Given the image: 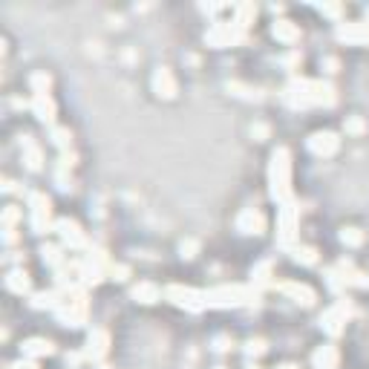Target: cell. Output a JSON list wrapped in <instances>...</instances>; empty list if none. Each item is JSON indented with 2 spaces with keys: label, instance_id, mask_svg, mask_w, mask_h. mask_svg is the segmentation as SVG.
Masks as SVG:
<instances>
[{
  "label": "cell",
  "instance_id": "cell-1",
  "mask_svg": "<svg viewBox=\"0 0 369 369\" xmlns=\"http://www.w3.org/2000/svg\"><path fill=\"white\" fill-rule=\"evenodd\" d=\"M283 101L291 110H309V107H335L338 93L335 87L321 78H291L283 90Z\"/></svg>",
  "mask_w": 369,
  "mask_h": 369
},
{
  "label": "cell",
  "instance_id": "cell-2",
  "mask_svg": "<svg viewBox=\"0 0 369 369\" xmlns=\"http://www.w3.org/2000/svg\"><path fill=\"white\" fill-rule=\"evenodd\" d=\"M269 197L277 205L294 202V188H291V153L286 147H277L269 162Z\"/></svg>",
  "mask_w": 369,
  "mask_h": 369
},
{
  "label": "cell",
  "instance_id": "cell-3",
  "mask_svg": "<svg viewBox=\"0 0 369 369\" xmlns=\"http://www.w3.org/2000/svg\"><path fill=\"white\" fill-rule=\"evenodd\" d=\"M208 309H240V306H254L260 300V291L254 286H217L208 289Z\"/></svg>",
  "mask_w": 369,
  "mask_h": 369
},
{
  "label": "cell",
  "instance_id": "cell-4",
  "mask_svg": "<svg viewBox=\"0 0 369 369\" xmlns=\"http://www.w3.org/2000/svg\"><path fill=\"white\" fill-rule=\"evenodd\" d=\"M87 312H90V303H87V291H84V286H73V289L66 291L64 303L55 309V318H58L61 326H73V329H78V326L87 323Z\"/></svg>",
  "mask_w": 369,
  "mask_h": 369
},
{
  "label": "cell",
  "instance_id": "cell-5",
  "mask_svg": "<svg viewBox=\"0 0 369 369\" xmlns=\"http://www.w3.org/2000/svg\"><path fill=\"white\" fill-rule=\"evenodd\" d=\"M297 231H300V205L286 202L277 208V245L280 249H294Z\"/></svg>",
  "mask_w": 369,
  "mask_h": 369
},
{
  "label": "cell",
  "instance_id": "cell-6",
  "mask_svg": "<svg viewBox=\"0 0 369 369\" xmlns=\"http://www.w3.org/2000/svg\"><path fill=\"white\" fill-rule=\"evenodd\" d=\"M29 225H32V234H38V237L55 231V222H52V199L41 190L29 193Z\"/></svg>",
  "mask_w": 369,
  "mask_h": 369
},
{
  "label": "cell",
  "instance_id": "cell-7",
  "mask_svg": "<svg viewBox=\"0 0 369 369\" xmlns=\"http://www.w3.org/2000/svg\"><path fill=\"white\" fill-rule=\"evenodd\" d=\"M245 38H249V32H245L240 24L231 21H217L210 24V29L205 32V44L214 46V49H222V46H240L245 44Z\"/></svg>",
  "mask_w": 369,
  "mask_h": 369
},
{
  "label": "cell",
  "instance_id": "cell-8",
  "mask_svg": "<svg viewBox=\"0 0 369 369\" xmlns=\"http://www.w3.org/2000/svg\"><path fill=\"white\" fill-rule=\"evenodd\" d=\"M165 300H170L173 306H179L190 314H199L208 309V294L199 291V289H190V286H179V283H173L165 289Z\"/></svg>",
  "mask_w": 369,
  "mask_h": 369
},
{
  "label": "cell",
  "instance_id": "cell-9",
  "mask_svg": "<svg viewBox=\"0 0 369 369\" xmlns=\"http://www.w3.org/2000/svg\"><path fill=\"white\" fill-rule=\"evenodd\" d=\"M349 318H352V303H349V297H341V300H335L321 314V329L329 338H341Z\"/></svg>",
  "mask_w": 369,
  "mask_h": 369
},
{
  "label": "cell",
  "instance_id": "cell-10",
  "mask_svg": "<svg viewBox=\"0 0 369 369\" xmlns=\"http://www.w3.org/2000/svg\"><path fill=\"white\" fill-rule=\"evenodd\" d=\"M306 147L312 156H318V159H332V156L341 150V136L332 130H318L306 138Z\"/></svg>",
  "mask_w": 369,
  "mask_h": 369
},
{
  "label": "cell",
  "instance_id": "cell-11",
  "mask_svg": "<svg viewBox=\"0 0 369 369\" xmlns=\"http://www.w3.org/2000/svg\"><path fill=\"white\" fill-rule=\"evenodd\" d=\"M55 231L64 242V249H73V251H84V249H90V242H87V234L81 231V225L75 219H69V217H61L55 219Z\"/></svg>",
  "mask_w": 369,
  "mask_h": 369
},
{
  "label": "cell",
  "instance_id": "cell-12",
  "mask_svg": "<svg viewBox=\"0 0 369 369\" xmlns=\"http://www.w3.org/2000/svg\"><path fill=\"white\" fill-rule=\"evenodd\" d=\"M335 38L341 44L363 46V44H369V24L366 21H341L335 26Z\"/></svg>",
  "mask_w": 369,
  "mask_h": 369
},
{
  "label": "cell",
  "instance_id": "cell-13",
  "mask_svg": "<svg viewBox=\"0 0 369 369\" xmlns=\"http://www.w3.org/2000/svg\"><path fill=\"white\" fill-rule=\"evenodd\" d=\"M234 225L245 237H260V234H266V214H262L260 208H242Z\"/></svg>",
  "mask_w": 369,
  "mask_h": 369
},
{
  "label": "cell",
  "instance_id": "cell-14",
  "mask_svg": "<svg viewBox=\"0 0 369 369\" xmlns=\"http://www.w3.org/2000/svg\"><path fill=\"white\" fill-rule=\"evenodd\" d=\"M110 352V332L107 329H93L90 335H87V343H84V358L87 361H104Z\"/></svg>",
  "mask_w": 369,
  "mask_h": 369
},
{
  "label": "cell",
  "instance_id": "cell-15",
  "mask_svg": "<svg viewBox=\"0 0 369 369\" xmlns=\"http://www.w3.org/2000/svg\"><path fill=\"white\" fill-rule=\"evenodd\" d=\"M150 87H153V93L159 98H165V101L177 98V93H179V84H177V78H173L170 66H156L153 78H150Z\"/></svg>",
  "mask_w": 369,
  "mask_h": 369
},
{
  "label": "cell",
  "instance_id": "cell-16",
  "mask_svg": "<svg viewBox=\"0 0 369 369\" xmlns=\"http://www.w3.org/2000/svg\"><path fill=\"white\" fill-rule=\"evenodd\" d=\"M277 291L280 294H286L289 300H294L297 306H303V309H312L314 303H318V291H314L312 286H306V283H277Z\"/></svg>",
  "mask_w": 369,
  "mask_h": 369
},
{
  "label": "cell",
  "instance_id": "cell-17",
  "mask_svg": "<svg viewBox=\"0 0 369 369\" xmlns=\"http://www.w3.org/2000/svg\"><path fill=\"white\" fill-rule=\"evenodd\" d=\"M29 110H32V116L41 121V125H46V127H55V116H58V107H55V101H52V96L46 93V96H32V101H29Z\"/></svg>",
  "mask_w": 369,
  "mask_h": 369
},
{
  "label": "cell",
  "instance_id": "cell-18",
  "mask_svg": "<svg viewBox=\"0 0 369 369\" xmlns=\"http://www.w3.org/2000/svg\"><path fill=\"white\" fill-rule=\"evenodd\" d=\"M271 38L286 44V46H294L297 41H300V26H297L294 21H289V17H277V21L271 24Z\"/></svg>",
  "mask_w": 369,
  "mask_h": 369
},
{
  "label": "cell",
  "instance_id": "cell-19",
  "mask_svg": "<svg viewBox=\"0 0 369 369\" xmlns=\"http://www.w3.org/2000/svg\"><path fill=\"white\" fill-rule=\"evenodd\" d=\"M21 150H24V165H26V170L41 173L44 170V150H41V145L35 142L32 136H21Z\"/></svg>",
  "mask_w": 369,
  "mask_h": 369
},
{
  "label": "cell",
  "instance_id": "cell-20",
  "mask_svg": "<svg viewBox=\"0 0 369 369\" xmlns=\"http://www.w3.org/2000/svg\"><path fill=\"white\" fill-rule=\"evenodd\" d=\"M162 289L156 286V283H150V280H142V283H136L133 289H130V297L136 303H142V306H153V303H159L162 300Z\"/></svg>",
  "mask_w": 369,
  "mask_h": 369
},
{
  "label": "cell",
  "instance_id": "cell-21",
  "mask_svg": "<svg viewBox=\"0 0 369 369\" xmlns=\"http://www.w3.org/2000/svg\"><path fill=\"white\" fill-rule=\"evenodd\" d=\"M338 363H341V352H338L335 343H323V346L314 349V355H312L314 369H338Z\"/></svg>",
  "mask_w": 369,
  "mask_h": 369
},
{
  "label": "cell",
  "instance_id": "cell-22",
  "mask_svg": "<svg viewBox=\"0 0 369 369\" xmlns=\"http://www.w3.org/2000/svg\"><path fill=\"white\" fill-rule=\"evenodd\" d=\"M73 269H75V277H78V283L87 289V286H98V283H104V274L101 269H96L90 260H78V262H73Z\"/></svg>",
  "mask_w": 369,
  "mask_h": 369
},
{
  "label": "cell",
  "instance_id": "cell-23",
  "mask_svg": "<svg viewBox=\"0 0 369 369\" xmlns=\"http://www.w3.org/2000/svg\"><path fill=\"white\" fill-rule=\"evenodd\" d=\"M52 352H55V346H52V341H46V338H29V341L21 343V355L24 358H32V361L46 358Z\"/></svg>",
  "mask_w": 369,
  "mask_h": 369
},
{
  "label": "cell",
  "instance_id": "cell-24",
  "mask_svg": "<svg viewBox=\"0 0 369 369\" xmlns=\"http://www.w3.org/2000/svg\"><path fill=\"white\" fill-rule=\"evenodd\" d=\"M3 283H6V289H9L12 294H21V297L32 291V280H29V274H26L24 269H12V271L6 274Z\"/></svg>",
  "mask_w": 369,
  "mask_h": 369
},
{
  "label": "cell",
  "instance_id": "cell-25",
  "mask_svg": "<svg viewBox=\"0 0 369 369\" xmlns=\"http://www.w3.org/2000/svg\"><path fill=\"white\" fill-rule=\"evenodd\" d=\"M64 297H66V291H61V289L38 291V294H32V309H52V312H55L64 303Z\"/></svg>",
  "mask_w": 369,
  "mask_h": 369
},
{
  "label": "cell",
  "instance_id": "cell-26",
  "mask_svg": "<svg viewBox=\"0 0 369 369\" xmlns=\"http://www.w3.org/2000/svg\"><path fill=\"white\" fill-rule=\"evenodd\" d=\"M271 271H274V262L271 260H262L251 269V286L260 291V289H269L271 286Z\"/></svg>",
  "mask_w": 369,
  "mask_h": 369
},
{
  "label": "cell",
  "instance_id": "cell-27",
  "mask_svg": "<svg viewBox=\"0 0 369 369\" xmlns=\"http://www.w3.org/2000/svg\"><path fill=\"white\" fill-rule=\"evenodd\" d=\"M41 260H44V266H49V269H61L64 262H66L64 245H52V242L41 245Z\"/></svg>",
  "mask_w": 369,
  "mask_h": 369
},
{
  "label": "cell",
  "instance_id": "cell-28",
  "mask_svg": "<svg viewBox=\"0 0 369 369\" xmlns=\"http://www.w3.org/2000/svg\"><path fill=\"white\" fill-rule=\"evenodd\" d=\"M49 142L55 145L61 153H66L69 147H73V130H69V127H61V125L49 127Z\"/></svg>",
  "mask_w": 369,
  "mask_h": 369
},
{
  "label": "cell",
  "instance_id": "cell-29",
  "mask_svg": "<svg viewBox=\"0 0 369 369\" xmlns=\"http://www.w3.org/2000/svg\"><path fill=\"white\" fill-rule=\"evenodd\" d=\"M29 90L32 96H46L52 90V75L46 73V69H38V73L29 75Z\"/></svg>",
  "mask_w": 369,
  "mask_h": 369
},
{
  "label": "cell",
  "instance_id": "cell-30",
  "mask_svg": "<svg viewBox=\"0 0 369 369\" xmlns=\"http://www.w3.org/2000/svg\"><path fill=\"white\" fill-rule=\"evenodd\" d=\"M291 260L297 266H318V249H312V245H294L291 249Z\"/></svg>",
  "mask_w": 369,
  "mask_h": 369
},
{
  "label": "cell",
  "instance_id": "cell-31",
  "mask_svg": "<svg viewBox=\"0 0 369 369\" xmlns=\"http://www.w3.org/2000/svg\"><path fill=\"white\" fill-rule=\"evenodd\" d=\"M254 17H257V6L254 3H240V6H234V24H240L245 32L251 29Z\"/></svg>",
  "mask_w": 369,
  "mask_h": 369
},
{
  "label": "cell",
  "instance_id": "cell-32",
  "mask_svg": "<svg viewBox=\"0 0 369 369\" xmlns=\"http://www.w3.org/2000/svg\"><path fill=\"white\" fill-rule=\"evenodd\" d=\"M228 93L237 96V98H245V101H262V93L254 90V87H249V84H237V81H231V84H228Z\"/></svg>",
  "mask_w": 369,
  "mask_h": 369
},
{
  "label": "cell",
  "instance_id": "cell-33",
  "mask_svg": "<svg viewBox=\"0 0 369 369\" xmlns=\"http://www.w3.org/2000/svg\"><path fill=\"white\" fill-rule=\"evenodd\" d=\"M338 240L346 245V249H358V245H363V231L361 228H343V231L338 234Z\"/></svg>",
  "mask_w": 369,
  "mask_h": 369
},
{
  "label": "cell",
  "instance_id": "cell-34",
  "mask_svg": "<svg viewBox=\"0 0 369 369\" xmlns=\"http://www.w3.org/2000/svg\"><path fill=\"white\" fill-rule=\"evenodd\" d=\"M343 133H346V136H363V133H366V121H363L361 116H346Z\"/></svg>",
  "mask_w": 369,
  "mask_h": 369
},
{
  "label": "cell",
  "instance_id": "cell-35",
  "mask_svg": "<svg viewBox=\"0 0 369 369\" xmlns=\"http://www.w3.org/2000/svg\"><path fill=\"white\" fill-rule=\"evenodd\" d=\"M21 217H24V210H21V208H17V205H6L3 219H0V222H3V228H15Z\"/></svg>",
  "mask_w": 369,
  "mask_h": 369
},
{
  "label": "cell",
  "instance_id": "cell-36",
  "mask_svg": "<svg viewBox=\"0 0 369 369\" xmlns=\"http://www.w3.org/2000/svg\"><path fill=\"white\" fill-rule=\"evenodd\" d=\"M55 182H58V190H64V193H73L75 190L73 188V177H69V170H64V168L55 170Z\"/></svg>",
  "mask_w": 369,
  "mask_h": 369
},
{
  "label": "cell",
  "instance_id": "cell-37",
  "mask_svg": "<svg viewBox=\"0 0 369 369\" xmlns=\"http://www.w3.org/2000/svg\"><path fill=\"white\" fill-rule=\"evenodd\" d=\"M197 251H199V242L197 240H182L179 242V257L182 260H193V257H197Z\"/></svg>",
  "mask_w": 369,
  "mask_h": 369
},
{
  "label": "cell",
  "instance_id": "cell-38",
  "mask_svg": "<svg viewBox=\"0 0 369 369\" xmlns=\"http://www.w3.org/2000/svg\"><path fill=\"white\" fill-rule=\"evenodd\" d=\"M245 355H249V358L266 355V341H249V343H245Z\"/></svg>",
  "mask_w": 369,
  "mask_h": 369
},
{
  "label": "cell",
  "instance_id": "cell-39",
  "mask_svg": "<svg viewBox=\"0 0 369 369\" xmlns=\"http://www.w3.org/2000/svg\"><path fill=\"white\" fill-rule=\"evenodd\" d=\"M314 9H318L321 15H326V17H341L343 15V6H338V3H318Z\"/></svg>",
  "mask_w": 369,
  "mask_h": 369
},
{
  "label": "cell",
  "instance_id": "cell-40",
  "mask_svg": "<svg viewBox=\"0 0 369 369\" xmlns=\"http://www.w3.org/2000/svg\"><path fill=\"white\" fill-rule=\"evenodd\" d=\"M210 346H214V352H228V349L234 346V341L228 338V335H217V338H214V343H210Z\"/></svg>",
  "mask_w": 369,
  "mask_h": 369
},
{
  "label": "cell",
  "instance_id": "cell-41",
  "mask_svg": "<svg viewBox=\"0 0 369 369\" xmlns=\"http://www.w3.org/2000/svg\"><path fill=\"white\" fill-rule=\"evenodd\" d=\"M110 277H113V280H118V283H125V280L130 277V269H127V266H121V262H118V266L113 262V269H110Z\"/></svg>",
  "mask_w": 369,
  "mask_h": 369
},
{
  "label": "cell",
  "instance_id": "cell-42",
  "mask_svg": "<svg viewBox=\"0 0 369 369\" xmlns=\"http://www.w3.org/2000/svg\"><path fill=\"white\" fill-rule=\"evenodd\" d=\"M75 153L73 150H66V153H61V159H58V168H64V170H73L75 168Z\"/></svg>",
  "mask_w": 369,
  "mask_h": 369
},
{
  "label": "cell",
  "instance_id": "cell-43",
  "mask_svg": "<svg viewBox=\"0 0 369 369\" xmlns=\"http://www.w3.org/2000/svg\"><path fill=\"white\" fill-rule=\"evenodd\" d=\"M251 136L257 138V142H266V138H269V125H262V121L251 125Z\"/></svg>",
  "mask_w": 369,
  "mask_h": 369
},
{
  "label": "cell",
  "instance_id": "cell-44",
  "mask_svg": "<svg viewBox=\"0 0 369 369\" xmlns=\"http://www.w3.org/2000/svg\"><path fill=\"white\" fill-rule=\"evenodd\" d=\"M9 369H41L38 363H35L32 358H21V361H15V363H9Z\"/></svg>",
  "mask_w": 369,
  "mask_h": 369
},
{
  "label": "cell",
  "instance_id": "cell-45",
  "mask_svg": "<svg viewBox=\"0 0 369 369\" xmlns=\"http://www.w3.org/2000/svg\"><path fill=\"white\" fill-rule=\"evenodd\" d=\"M283 64L286 66H297V64H303V55H300V52H291V55L283 58Z\"/></svg>",
  "mask_w": 369,
  "mask_h": 369
},
{
  "label": "cell",
  "instance_id": "cell-46",
  "mask_svg": "<svg viewBox=\"0 0 369 369\" xmlns=\"http://www.w3.org/2000/svg\"><path fill=\"white\" fill-rule=\"evenodd\" d=\"M3 242H6V245H15V242H17L15 228H3Z\"/></svg>",
  "mask_w": 369,
  "mask_h": 369
},
{
  "label": "cell",
  "instance_id": "cell-47",
  "mask_svg": "<svg viewBox=\"0 0 369 369\" xmlns=\"http://www.w3.org/2000/svg\"><path fill=\"white\" fill-rule=\"evenodd\" d=\"M338 69V61L335 58H326V73H335Z\"/></svg>",
  "mask_w": 369,
  "mask_h": 369
},
{
  "label": "cell",
  "instance_id": "cell-48",
  "mask_svg": "<svg viewBox=\"0 0 369 369\" xmlns=\"http://www.w3.org/2000/svg\"><path fill=\"white\" fill-rule=\"evenodd\" d=\"M277 369H300V366H297V363H280Z\"/></svg>",
  "mask_w": 369,
  "mask_h": 369
},
{
  "label": "cell",
  "instance_id": "cell-49",
  "mask_svg": "<svg viewBox=\"0 0 369 369\" xmlns=\"http://www.w3.org/2000/svg\"><path fill=\"white\" fill-rule=\"evenodd\" d=\"M245 369H260V366H257V363H249V366H245Z\"/></svg>",
  "mask_w": 369,
  "mask_h": 369
},
{
  "label": "cell",
  "instance_id": "cell-50",
  "mask_svg": "<svg viewBox=\"0 0 369 369\" xmlns=\"http://www.w3.org/2000/svg\"><path fill=\"white\" fill-rule=\"evenodd\" d=\"M366 24H369V9H366Z\"/></svg>",
  "mask_w": 369,
  "mask_h": 369
},
{
  "label": "cell",
  "instance_id": "cell-51",
  "mask_svg": "<svg viewBox=\"0 0 369 369\" xmlns=\"http://www.w3.org/2000/svg\"><path fill=\"white\" fill-rule=\"evenodd\" d=\"M98 369H110V366H98Z\"/></svg>",
  "mask_w": 369,
  "mask_h": 369
},
{
  "label": "cell",
  "instance_id": "cell-52",
  "mask_svg": "<svg viewBox=\"0 0 369 369\" xmlns=\"http://www.w3.org/2000/svg\"><path fill=\"white\" fill-rule=\"evenodd\" d=\"M217 369H225V366H217Z\"/></svg>",
  "mask_w": 369,
  "mask_h": 369
}]
</instances>
